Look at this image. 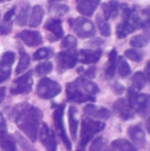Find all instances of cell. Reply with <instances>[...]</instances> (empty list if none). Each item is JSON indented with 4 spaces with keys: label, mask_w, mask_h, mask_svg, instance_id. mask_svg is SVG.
Instances as JSON below:
<instances>
[{
    "label": "cell",
    "mask_w": 150,
    "mask_h": 151,
    "mask_svg": "<svg viewBox=\"0 0 150 151\" xmlns=\"http://www.w3.org/2000/svg\"><path fill=\"white\" fill-rule=\"evenodd\" d=\"M147 81H148V80H147L144 72H142V71L136 72V73L133 75L132 79H131V82H132V88H134V90L137 91L143 90Z\"/></svg>",
    "instance_id": "d4e9b609"
},
{
    "label": "cell",
    "mask_w": 150,
    "mask_h": 151,
    "mask_svg": "<svg viewBox=\"0 0 150 151\" xmlns=\"http://www.w3.org/2000/svg\"><path fill=\"white\" fill-rule=\"evenodd\" d=\"M96 72H97L96 67H90V68H88V70L83 71V77L88 78V79L95 78V76H96Z\"/></svg>",
    "instance_id": "b9f144b4"
},
{
    "label": "cell",
    "mask_w": 150,
    "mask_h": 151,
    "mask_svg": "<svg viewBox=\"0 0 150 151\" xmlns=\"http://www.w3.org/2000/svg\"><path fill=\"white\" fill-rule=\"evenodd\" d=\"M83 112L86 116L98 119L107 120L111 117V111L103 106H96L94 104H86L83 107Z\"/></svg>",
    "instance_id": "5bb4252c"
},
{
    "label": "cell",
    "mask_w": 150,
    "mask_h": 151,
    "mask_svg": "<svg viewBox=\"0 0 150 151\" xmlns=\"http://www.w3.org/2000/svg\"><path fill=\"white\" fill-rule=\"evenodd\" d=\"M96 22H97V25H98L99 30L101 32V35L104 36V37H108V36L111 35L110 25H109L108 22L103 18V16L98 14L96 18Z\"/></svg>",
    "instance_id": "f1b7e54d"
},
{
    "label": "cell",
    "mask_w": 150,
    "mask_h": 151,
    "mask_svg": "<svg viewBox=\"0 0 150 151\" xmlns=\"http://www.w3.org/2000/svg\"><path fill=\"white\" fill-rule=\"evenodd\" d=\"M38 135L41 144L46 151H58V141L56 135L46 122H41Z\"/></svg>",
    "instance_id": "30bf717a"
},
{
    "label": "cell",
    "mask_w": 150,
    "mask_h": 151,
    "mask_svg": "<svg viewBox=\"0 0 150 151\" xmlns=\"http://www.w3.org/2000/svg\"><path fill=\"white\" fill-rule=\"evenodd\" d=\"M122 6V22L116 27V36L119 39H122L126 37L128 34L144 27V23L139 17L137 9L130 8L128 5Z\"/></svg>",
    "instance_id": "7a4b0ae2"
},
{
    "label": "cell",
    "mask_w": 150,
    "mask_h": 151,
    "mask_svg": "<svg viewBox=\"0 0 150 151\" xmlns=\"http://www.w3.org/2000/svg\"><path fill=\"white\" fill-rule=\"evenodd\" d=\"M18 37L30 47H35L42 43V36L38 31L24 30L18 34Z\"/></svg>",
    "instance_id": "2e32d148"
},
{
    "label": "cell",
    "mask_w": 150,
    "mask_h": 151,
    "mask_svg": "<svg viewBox=\"0 0 150 151\" xmlns=\"http://www.w3.org/2000/svg\"><path fill=\"white\" fill-rule=\"evenodd\" d=\"M32 88L33 74L32 71H28L12 81L9 91L11 95H27L32 91Z\"/></svg>",
    "instance_id": "9c48e42d"
},
{
    "label": "cell",
    "mask_w": 150,
    "mask_h": 151,
    "mask_svg": "<svg viewBox=\"0 0 150 151\" xmlns=\"http://www.w3.org/2000/svg\"><path fill=\"white\" fill-rule=\"evenodd\" d=\"M68 12H69V6L65 5V4H54L50 7V12H52L55 14V17H57L56 19L65 16Z\"/></svg>",
    "instance_id": "d590c367"
},
{
    "label": "cell",
    "mask_w": 150,
    "mask_h": 151,
    "mask_svg": "<svg viewBox=\"0 0 150 151\" xmlns=\"http://www.w3.org/2000/svg\"><path fill=\"white\" fill-rule=\"evenodd\" d=\"M56 61L59 72H64L66 70L73 69L78 62L77 52H75V50L61 52L57 55Z\"/></svg>",
    "instance_id": "8fae6325"
},
{
    "label": "cell",
    "mask_w": 150,
    "mask_h": 151,
    "mask_svg": "<svg viewBox=\"0 0 150 151\" xmlns=\"http://www.w3.org/2000/svg\"><path fill=\"white\" fill-rule=\"evenodd\" d=\"M128 136L136 149H144L147 145V138L140 124H132L128 127Z\"/></svg>",
    "instance_id": "7c38bea8"
},
{
    "label": "cell",
    "mask_w": 150,
    "mask_h": 151,
    "mask_svg": "<svg viewBox=\"0 0 150 151\" xmlns=\"http://www.w3.org/2000/svg\"><path fill=\"white\" fill-rule=\"evenodd\" d=\"M124 57L134 62H137V63H139V62H141L143 60V55L141 54L138 50H134V48L126 50V52H124Z\"/></svg>",
    "instance_id": "8d00e7d4"
},
{
    "label": "cell",
    "mask_w": 150,
    "mask_h": 151,
    "mask_svg": "<svg viewBox=\"0 0 150 151\" xmlns=\"http://www.w3.org/2000/svg\"><path fill=\"white\" fill-rule=\"evenodd\" d=\"M9 117L32 143L37 141L40 125L43 119V112L36 106L29 103H20L11 109Z\"/></svg>",
    "instance_id": "6da1fadb"
},
{
    "label": "cell",
    "mask_w": 150,
    "mask_h": 151,
    "mask_svg": "<svg viewBox=\"0 0 150 151\" xmlns=\"http://www.w3.org/2000/svg\"><path fill=\"white\" fill-rule=\"evenodd\" d=\"M149 42V39L144 35H137L131 39L130 44L134 48H142L146 46Z\"/></svg>",
    "instance_id": "836d02e7"
},
{
    "label": "cell",
    "mask_w": 150,
    "mask_h": 151,
    "mask_svg": "<svg viewBox=\"0 0 150 151\" xmlns=\"http://www.w3.org/2000/svg\"><path fill=\"white\" fill-rule=\"evenodd\" d=\"M107 141L104 137L100 136V137L96 138L90 144V147L88 151H104L105 147H106Z\"/></svg>",
    "instance_id": "e575fe53"
},
{
    "label": "cell",
    "mask_w": 150,
    "mask_h": 151,
    "mask_svg": "<svg viewBox=\"0 0 150 151\" xmlns=\"http://www.w3.org/2000/svg\"><path fill=\"white\" fill-rule=\"evenodd\" d=\"M106 124L102 121L95 120L94 118L85 117L82 118L81 120V129H80V147H86L88 143L93 140L95 135L101 133L105 129Z\"/></svg>",
    "instance_id": "3957f363"
},
{
    "label": "cell",
    "mask_w": 150,
    "mask_h": 151,
    "mask_svg": "<svg viewBox=\"0 0 150 151\" xmlns=\"http://www.w3.org/2000/svg\"><path fill=\"white\" fill-rule=\"evenodd\" d=\"M44 16V10L42 8V6L40 5H35L32 7V12H31L30 16H29V21L28 24L31 28H35L38 27L42 22V19Z\"/></svg>",
    "instance_id": "603a6c76"
},
{
    "label": "cell",
    "mask_w": 150,
    "mask_h": 151,
    "mask_svg": "<svg viewBox=\"0 0 150 151\" xmlns=\"http://www.w3.org/2000/svg\"><path fill=\"white\" fill-rule=\"evenodd\" d=\"M116 70H117L119 76H121V77H128V76L131 74V72H132L130 65H128V63L126 62V60L123 58V57H118L117 58V62H116Z\"/></svg>",
    "instance_id": "4316f807"
},
{
    "label": "cell",
    "mask_w": 150,
    "mask_h": 151,
    "mask_svg": "<svg viewBox=\"0 0 150 151\" xmlns=\"http://www.w3.org/2000/svg\"><path fill=\"white\" fill-rule=\"evenodd\" d=\"M77 46V39L73 35H67L61 42V47L66 50H73Z\"/></svg>",
    "instance_id": "d6a6232c"
},
{
    "label": "cell",
    "mask_w": 150,
    "mask_h": 151,
    "mask_svg": "<svg viewBox=\"0 0 150 151\" xmlns=\"http://www.w3.org/2000/svg\"><path fill=\"white\" fill-rule=\"evenodd\" d=\"M62 91V86L56 80L50 78L43 77L38 82L36 88V93L40 99L43 100H52L60 95Z\"/></svg>",
    "instance_id": "8992f818"
},
{
    "label": "cell",
    "mask_w": 150,
    "mask_h": 151,
    "mask_svg": "<svg viewBox=\"0 0 150 151\" xmlns=\"http://www.w3.org/2000/svg\"><path fill=\"white\" fill-rule=\"evenodd\" d=\"M31 63V59L27 52H25L24 50H21V57H20V61L19 64L16 68V74H22L28 69L29 65Z\"/></svg>",
    "instance_id": "83f0119b"
},
{
    "label": "cell",
    "mask_w": 150,
    "mask_h": 151,
    "mask_svg": "<svg viewBox=\"0 0 150 151\" xmlns=\"http://www.w3.org/2000/svg\"><path fill=\"white\" fill-rule=\"evenodd\" d=\"M128 102L132 109L142 117H147L150 108V97L147 93H139V91L130 88L128 91Z\"/></svg>",
    "instance_id": "5b68a950"
},
{
    "label": "cell",
    "mask_w": 150,
    "mask_h": 151,
    "mask_svg": "<svg viewBox=\"0 0 150 151\" xmlns=\"http://www.w3.org/2000/svg\"><path fill=\"white\" fill-rule=\"evenodd\" d=\"M11 75V66L0 65V84L9 79Z\"/></svg>",
    "instance_id": "f35d334b"
},
{
    "label": "cell",
    "mask_w": 150,
    "mask_h": 151,
    "mask_svg": "<svg viewBox=\"0 0 150 151\" xmlns=\"http://www.w3.org/2000/svg\"><path fill=\"white\" fill-rule=\"evenodd\" d=\"M54 56V50L52 48L50 47H41L37 50L36 52L33 54V59L35 61L40 60H45V59H50Z\"/></svg>",
    "instance_id": "1f68e13d"
},
{
    "label": "cell",
    "mask_w": 150,
    "mask_h": 151,
    "mask_svg": "<svg viewBox=\"0 0 150 151\" xmlns=\"http://www.w3.org/2000/svg\"><path fill=\"white\" fill-rule=\"evenodd\" d=\"M14 137L16 139L17 143H19V145H20V147L22 148L23 151H38L35 148V146L32 144V142L27 139V138H25L20 132H16Z\"/></svg>",
    "instance_id": "484cf974"
},
{
    "label": "cell",
    "mask_w": 150,
    "mask_h": 151,
    "mask_svg": "<svg viewBox=\"0 0 150 151\" xmlns=\"http://www.w3.org/2000/svg\"><path fill=\"white\" fill-rule=\"evenodd\" d=\"M2 132H7V123H6V119L3 114L0 112V133Z\"/></svg>",
    "instance_id": "7bdbcfd3"
},
{
    "label": "cell",
    "mask_w": 150,
    "mask_h": 151,
    "mask_svg": "<svg viewBox=\"0 0 150 151\" xmlns=\"http://www.w3.org/2000/svg\"><path fill=\"white\" fill-rule=\"evenodd\" d=\"M14 14H16V7H12L4 14L3 17V21H9V20H12V18L14 17Z\"/></svg>",
    "instance_id": "ee69618b"
},
{
    "label": "cell",
    "mask_w": 150,
    "mask_h": 151,
    "mask_svg": "<svg viewBox=\"0 0 150 151\" xmlns=\"http://www.w3.org/2000/svg\"><path fill=\"white\" fill-rule=\"evenodd\" d=\"M112 108L116 115L124 121L133 119V118L135 117V111L130 106V104H128V99H124V98H119V99H117L113 103Z\"/></svg>",
    "instance_id": "4fadbf2b"
},
{
    "label": "cell",
    "mask_w": 150,
    "mask_h": 151,
    "mask_svg": "<svg viewBox=\"0 0 150 151\" xmlns=\"http://www.w3.org/2000/svg\"><path fill=\"white\" fill-rule=\"evenodd\" d=\"M112 90H113V93H115V95H117V96L122 95V93H124V91H126V90H124V86L118 81H116L115 83L112 86Z\"/></svg>",
    "instance_id": "60d3db41"
},
{
    "label": "cell",
    "mask_w": 150,
    "mask_h": 151,
    "mask_svg": "<svg viewBox=\"0 0 150 151\" xmlns=\"http://www.w3.org/2000/svg\"><path fill=\"white\" fill-rule=\"evenodd\" d=\"M4 1H8V0H0V3H1V2H4Z\"/></svg>",
    "instance_id": "c3c4849f"
},
{
    "label": "cell",
    "mask_w": 150,
    "mask_h": 151,
    "mask_svg": "<svg viewBox=\"0 0 150 151\" xmlns=\"http://www.w3.org/2000/svg\"><path fill=\"white\" fill-rule=\"evenodd\" d=\"M68 120H69V129L72 140L76 141L78 132V117H77V108L71 106L68 110Z\"/></svg>",
    "instance_id": "44dd1931"
},
{
    "label": "cell",
    "mask_w": 150,
    "mask_h": 151,
    "mask_svg": "<svg viewBox=\"0 0 150 151\" xmlns=\"http://www.w3.org/2000/svg\"><path fill=\"white\" fill-rule=\"evenodd\" d=\"M108 151H137V149L128 140L116 139L110 143Z\"/></svg>",
    "instance_id": "7402d4cb"
},
{
    "label": "cell",
    "mask_w": 150,
    "mask_h": 151,
    "mask_svg": "<svg viewBox=\"0 0 150 151\" xmlns=\"http://www.w3.org/2000/svg\"><path fill=\"white\" fill-rule=\"evenodd\" d=\"M117 50L115 48H113L110 52H109L108 56V67L106 68V71H105V76H106L107 79H112V78L115 76L116 73V62H117Z\"/></svg>",
    "instance_id": "cb8c5ba5"
},
{
    "label": "cell",
    "mask_w": 150,
    "mask_h": 151,
    "mask_svg": "<svg viewBox=\"0 0 150 151\" xmlns=\"http://www.w3.org/2000/svg\"><path fill=\"white\" fill-rule=\"evenodd\" d=\"M76 1H78V0H76Z\"/></svg>",
    "instance_id": "681fc988"
},
{
    "label": "cell",
    "mask_w": 150,
    "mask_h": 151,
    "mask_svg": "<svg viewBox=\"0 0 150 151\" xmlns=\"http://www.w3.org/2000/svg\"><path fill=\"white\" fill-rule=\"evenodd\" d=\"M66 96L69 102H74L77 104L85 103V102H96L94 96H90L86 93L82 82V76L74 81L69 82L66 86Z\"/></svg>",
    "instance_id": "277c9868"
},
{
    "label": "cell",
    "mask_w": 150,
    "mask_h": 151,
    "mask_svg": "<svg viewBox=\"0 0 150 151\" xmlns=\"http://www.w3.org/2000/svg\"><path fill=\"white\" fill-rule=\"evenodd\" d=\"M0 148H2L4 151H19L14 137L9 135L7 132L0 133Z\"/></svg>",
    "instance_id": "d6986e66"
},
{
    "label": "cell",
    "mask_w": 150,
    "mask_h": 151,
    "mask_svg": "<svg viewBox=\"0 0 150 151\" xmlns=\"http://www.w3.org/2000/svg\"><path fill=\"white\" fill-rule=\"evenodd\" d=\"M65 107H66L65 104H61V105H58V107H56L54 113H52V120H54L55 127H56L61 140L64 143L66 149L68 151H71V149H72V143H71V141L68 138L66 129H65V123H64Z\"/></svg>",
    "instance_id": "52a82bcc"
},
{
    "label": "cell",
    "mask_w": 150,
    "mask_h": 151,
    "mask_svg": "<svg viewBox=\"0 0 150 151\" xmlns=\"http://www.w3.org/2000/svg\"><path fill=\"white\" fill-rule=\"evenodd\" d=\"M44 28L52 34V37H48V39L52 42H55L56 40L60 39V38H62L64 36V30H63L62 23H61L60 19H48L46 21L45 25H44Z\"/></svg>",
    "instance_id": "9a60e30c"
},
{
    "label": "cell",
    "mask_w": 150,
    "mask_h": 151,
    "mask_svg": "<svg viewBox=\"0 0 150 151\" xmlns=\"http://www.w3.org/2000/svg\"><path fill=\"white\" fill-rule=\"evenodd\" d=\"M70 26L80 38H90L96 34V27L85 17H78L70 20Z\"/></svg>",
    "instance_id": "ba28073f"
},
{
    "label": "cell",
    "mask_w": 150,
    "mask_h": 151,
    "mask_svg": "<svg viewBox=\"0 0 150 151\" xmlns=\"http://www.w3.org/2000/svg\"><path fill=\"white\" fill-rule=\"evenodd\" d=\"M16 60V54L14 52H5L1 57V61H0V65L4 66H11Z\"/></svg>",
    "instance_id": "74e56055"
},
{
    "label": "cell",
    "mask_w": 150,
    "mask_h": 151,
    "mask_svg": "<svg viewBox=\"0 0 150 151\" xmlns=\"http://www.w3.org/2000/svg\"><path fill=\"white\" fill-rule=\"evenodd\" d=\"M5 95H6V88L4 86H2V88H0V104L3 102Z\"/></svg>",
    "instance_id": "f6af8a7d"
},
{
    "label": "cell",
    "mask_w": 150,
    "mask_h": 151,
    "mask_svg": "<svg viewBox=\"0 0 150 151\" xmlns=\"http://www.w3.org/2000/svg\"><path fill=\"white\" fill-rule=\"evenodd\" d=\"M76 151H85V147H80V146H78Z\"/></svg>",
    "instance_id": "bcb514c9"
},
{
    "label": "cell",
    "mask_w": 150,
    "mask_h": 151,
    "mask_svg": "<svg viewBox=\"0 0 150 151\" xmlns=\"http://www.w3.org/2000/svg\"><path fill=\"white\" fill-rule=\"evenodd\" d=\"M12 29V20L9 21H2L0 24V34L1 35H7L10 33Z\"/></svg>",
    "instance_id": "ab89813d"
},
{
    "label": "cell",
    "mask_w": 150,
    "mask_h": 151,
    "mask_svg": "<svg viewBox=\"0 0 150 151\" xmlns=\"http://www.w3.org/2000/svg\"><path fill=\"white\" fill-rule=\"evenodd\" d=\"M119 8V3L116 0H110L107 3H103V18L106 21H108L109 19H115L118 14Z\"/></svg>",
    "instance_id": "ffe728a7"
},
{
    "label": "cell",
    "mask_w": 150,
    "mask_h": 151,
    "mask_svg": "<svg viewBox=\"0 0 150 151\" xmlns=\"http://www.w3.org/2000/svg\"><path fill=\"white\" fill-rule=\"evenodd\" d=\"M29 16H30V6H29V4H26V5H24L21 8L20 14L17 17V24H18V26H26L29 21Z\"/></svg>",
    "instance_id": "4dcf8cb0"
},
{
    "label": "cell",
    "mask_w": 150,
    "mask_h": 151,
    "mask_svg": "<svg viewBox=\"0 0 150 151\" xmlns=\"http://www.w3.org/2000/svg\"><path fill=\"white\" fill-rule=\"evenodd\" d=\"M50 1H52V2H56V1H62V0H50Z\"/></svg>",
    "instance_id": "7dc6e473"
},
{
    "label": "cell",
    "mask_w": 150,
    "mask_h": 151,
    "mask_svg": "<svg viewBox=\"0 0 150 151\" xmlns=\"http://www.w3.org/2000/svg\"><path fill=\"white\" fill-rule=\"evenodd\" d=\"M100 4V0H78L77 10L83 17H92Z\"/></svg>",
    "instance_id": "ac0fdd59"
},
{
    "label": "cell",
    "mask_w": 150,
    "mask_h": 151,
    "mask_svg": "<svg viewBox=\"0 0 150 151\" xmlns=\"http://www.w3.org/2000/svg\"><path fill=\"white\" fill-rule=\"evenodd\" d=\"M102 56V50H80L77 52V59L84 65L96 64Z\"/></svg>",
    "instance_id": "e0dca14e"
},
{
    "label": "cell",
    "mask_w": 150,
    "mask_h": 151,
    "mask_svg": "<svg viewBox=\"0 0 150 151\" xmlns=\"http://www.w3.org/2000/svg\"><path fill=\"white\" fill-rule=\"evenodd\" d=\"M54 69V65H52V62L50 61H44L39 63L38 65L35 67L34 72L37 76H44L46 74L50 73Z\"/></svg>",
    "instance_id": "f546056e"
}]
</instances>
